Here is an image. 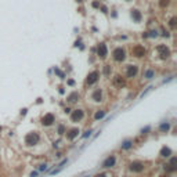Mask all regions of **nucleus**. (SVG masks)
Returning <instances> with one entry per match:
<instances>
[{"label":"nucleus","instance_id":"nucleus-8","mask_svg":"<svg viewBox=\"0 0 177 177\" xmlns=\"http://www.w3.org/2000/svg\"><path fill=\"white\" fill-rule=\"evenodd\" d=\"M83 116H84V114H83L82 109H75L72 112V115H71V120L72 122H80L82 119H83Z\"/></svg>","mask_w":177,"mask_h":177},{"label":"nucleus","instance_id":"nucleus-26","mask_svg":"<svg viewBox=\"0 0 177 177\" xmlns=\"http://www.w3.org/2000/svg\"><path fill=\"white\" fill-rule=\"evenodd\" d=\"M169 24H170V26H172V28H174V26H176V18H172Z\"/></svg>","mask_w":177,"mask_h":177},{"label":"nucleus","instance_id":"nucleus-21","mask_svg":"<svg viewBox=\"0 0 177 177\" xmlns=\"http://www.w3.org/2000/svg\"><path fill=\"white\" fill-rule=\"evenodd\" d=\"M131 145H133V142L130 140H126L123 144H122V148H123V149H129V148H131Z\"/></svg>","mask_w":177,"mask_h":177},{"label":"nucleus","instance_id":"nucleus-6","mask_svg":"<svg viewBox=\"0 0 177 177\" xmlns=\"http://www.w3.org/2000/svg\"><path fill=\"white\" fill-rule=\"evenodd\" d=\"M97 54L100 58H107V54H108V50H107V44L105 43H100L97 47Z\"/></svg>","mask_w":177,"mask_h":177},{"label":"nucleus","instance_id":"nucleus-9","mask_svg":"<svg viewBox=\"0 0 177 177\" xmlns=\"http://www.w3.org/2000/svg\"><path fill=\"white\" fill-rule=\"evenodd\" d=\"M115 163H116V158H115L114 155H112V156H108V158L103 162V168H104V169L112 168V166H115Z\"/></svg>","mask_w":177,"mask_h":177},{"label":"nucleus","instance_id":"nucleus-17","mask_svg":"<svg viewBox=\"0 0 177 177\" xmlns=\"http://www.w3.org/2000/svg\"><path fill=\"white\" fill-rule=\"evenodd\" d=\"M172 155V149L168 148V147H163L161 149V156H163V158H169V156Z\"/></svg>","mask_w":177,"mask_h":177},{"label":"nucleus","instance_id":"nucleus-18","mask_svg":"<svg viewBox=\"0 0 177 177\" xmlns=\"http://www.w3.org/2000/svg\"><path fill=\"white\" fill-rule=\"evenodd\" d=\"M154 75H155L154 71H152V69H148L147 72L144 73V78H145V79H152V78H154Z\"/></svg>","mask_w":177,"mask_h":177},{"label":"nucleus","instance_id":"nucleus-11","mask_svg":"<svg viewBox=\"0 0 177 177\" xmlns=\"http://www.w3.org/2000/svg\"><path fill=\"white\" fill-rule=\"evenodd\" d=\"M138 72L137 65H127V71H126V76L127 78H134Z\"/></svg>","mask_w":177,"mask_h":177},{"label":"nucleus","instance_id":"nucleus-28","mask_svg":"<svg viewBox=\"0 0 177 177\" xmlns=\"http://www.w3.org/2000/svg\"><path fill=\"white\" fill-rule=\"evenodd\" d=\"M91 134V130H87L86 133H84V134H83V138H86V137H88V136H90Z\"/></svg>","mask_w":177,"mask_h":177},{"label":"nucleus","instance_id":"nucleus-12","mask_svg":"<svg viewBox=\"0 0 177 177\" xmlns=\"http://www.w3.org/2000/svg\"><path fill=\"white\" fill-rule=\"evenodd\" d=\"M79 98H80L79 93H78V91H73V93H71L69 96H68V103L73 104V103H76V101H79Z\"/></svg>","mask_w":177,"mask_h":177},{"label":"nucleus","instance_id":"nucleus-35","mask_svg":"<svg viewBox=\"0 0 177 177\" xmlns=\"http://www.w3.org/2000/svg\"><path fill=\"white\" fill-rule=\"evenodd\" d=\"M162 177H168V176H162Z\"/></svg>","mask_w":177,"mask_h":177},{"label":"nucleus","instance_id":"nucleus-20","mask_svg":"<svg viewBox=\"0 0 177 177\" xmlns=\"http://www.w3.org/2000/svg\"><path fill=\"white\" fill-rule=\"evenodd\" d=\"M105 116V111H98L96 115H94V119H96V120H98V119H103Z\"/></svg>","mask_w":177,"mask_h":177},{"label":"nucleus","instance_id":"nucleus-19","mask_svg":"<svg viewBox=\"0 0 177 177\" xmlns=\"http://www.w3.org/2000/svg\"><path fill=\"white\" fill-rule=\"evenodd\" d=\"M170 129V125L169 123H162L161 126H159V130H161L162 133H165V131H168Z\"/></svg>","mask_w":177,"mask_h":177},{"label":"nucleus","instance_id":"nucleus-15","mask_svg":"<svg viewBox=\"0 0 177 177\" xmlns=\"http://www.w3.org/2000/svg\"><path fill=\"white\" fill-rule=\"evenodd\" d=\"M114 83H115V86H118V87L125 86V80H123V78H122L120 75H116V76L114 78Z\"/></svg>","mask_w":177,"mask_h":177},{"label":"nucleus","instance_id":"nucleus-23","mask_svg":"<svg viewBox=\"0 0 177 177\" xmlns=\"http://www.w3.org/2000/svg\"><path fill=\"white\" fill-rule=\"evenodd\" d=\"M159 4H161V7H166V6L169 4V0H161Z\"/></svg>","mask_w":177,"mask_h":177},{"label":"nucleus","instance_id":"nucleus-36","mask_svg":"<svg viewBox=\"0 0 177 177\" xmlns=\"http://www.w3.org/2000/svg\"><path fill=\"white\" fill-rule=\"evenodd\" d=\"M0 131H2V127H0Z\"/></svg>","mask_w":177,"mask_h":177},{"label":"nucleus","instance_id":"nucleus-10","mask_svg":"<svg viewBox=\"0 0 177 177\" xmlns=\"http://www.w3.org/2000/svg\"><path fill=\"white\" fill-rule=\"evenodd\" d=\"M144 163H141V162H131L130 163V170L131 172H137V173H140L144 170Z\"/></svg>","mask_w":177,"mask_h":177},{"label":"nucleus","instance_id":"nucleus-3","mask_svg":"<svg viewBox=\"0 0 177 177\" xmlns=\"http://www.w3.org/2000/svg\"><path fill=\"white\" fill-rule=\"evenodd\" d=\"M156 50H158L159 57H161L162 60H166V58H169V57H170V50L166 46H163V44L158 46V47H156Z\"/></svg>","mask_w":177,"mask_h":177},{"label":"nucleus","instance_id":"nucleus-2","mask_svg":"<svg viewBox=\"0 0 177 177\" xmlns=\"http://www.w3.org/2000/svg\"><path fill=\"white\" fill-rule=\"evenodd\" d=\"M112 57H114L115 61L122 62V61H125V58H126V51L122 47H116V49L114 50V53H112Z\"/></svg>","mask_w":177,"mask_h":177},{"label":"nucleus","instance_id":"nucleus-24","mask_svg":"<svg viewBox=\"0 0 177 177\" xmlns=\"http://www.w3.org/2000/svg\"><path fill=\"white\" fill-rule=\"evenodd\" d=\"M64 130H65L64 125H60V126H58V134H64Z\"/></svg>","mask_w":177,"mask_h":177},{"label":"nucleus","instance_id":"nucleus-31","mask_svg":"<svg viewBox=\"0 0 177 177\" xmlns=\"http://www.w3.org/2000/svg\"><path fill=\"white\" fill-rule=\"evenodd\" d=\"M68 84H69V86H73L75 82H73V80H68Z\"/></svg>","mask_w":177,"mask_h":177},{"label":"nucleus","instance_id":"nucleus-16","mask_svg":"<svg viewBox=\"0 0 177 177\" xmlns=\"http://www.w3.org/2000/svg\"><path fill=\"white\" fill-rule=\"evenodd\" d=\"M131 17H133V19H134L136 22H140L141 21V14H140L138 10H131Z\"/></svg>","mask_w":177,"mask_h":177},{"label":"nucleus","instance_id":"nucleus-25","mask_svg":"<svg viewBox=\"0 0 177 177\" xmlns=\"http://www.w3.org/2000/svg\"><path fill=\"white\" fill-rule=\"evenodd\" d=\"M56 73H57V75H58V76L61 78V79H64V76H65V75H64L62 72H61V71H60V69H57V68H56Z\"/></svg>","mask_w":177,"mask_h":177},{"label":"nucleus","instance_id":"nucleus-37","mask_svg":"<svg viewBox=\"0 0 177 177\" xmlns=\"http://www.w3.org/2000/svg\"><path fill=\"white\" fill-rule=\"evenodd\" d=\"M127 2H130V0H127Z\"/></svg>","mask_w":177,"mask_h":177},{"label":"nucleus","instance_id":"nucleus-29","mask_svg":"<svg viewBox=\"0 0 177 177\" xmlns=\"http://www.w3.org/2000/svg\"><path fill=\"white\" fill-rule=\"evenodd\" d=\"M94 177H107V174H105V173H98V174H96Z\"/></svg>","mask_w":177,"mask_h":177},{"label":"nucleus","instance_id":"nucleus-4","mask_svg":"<svg viewBox=\"0 0 177 177\" xmlns=\"http://www.w3.org/2000/svg\"><path fill=\"white\" fill-rule=\"evenodd\" d=\"M131 53H133V56L134 57H137V58H141V57H144L145 56V49H144V46H140V44H137V46H134V49L131 50Z\"/></svg>","mask_w":177,"mask_h":177},{"label":"nucleus","instance_id":"nucleus-38","mask_svg":"<svg viewBox=\"0 0 177 177\" xmlns=\"http://www.w3.org/2000/svg\"><path fill=\"white\" fill-rule=\"evenodd\" d=\"M86 177H88V176H86Z\"/></svg>","mask_w":177,"mask_h":177},{"label":"nucleus","instance_id":"nucleus-1","mask_svg":"<svg viewBox=\"0 0 177 177\" xmlns=\"http://www.w3.org/2000/svg\"><path fill=\"white\" fill-rule=\"evenodd\" d=\"M40 140V136L37 133H28L25 136V144L26 145H35Z\"/></svg>","mask_w":177,"mask_h":177},{"label":"nucleus","instance_id":"nucleus-27","mask_svg":"<svg viewBox=\"0 0 177 177\" xmlns=\"http://www.w3.org/2000/svg\"><path fill=\"white\" fill-rule=\"evenodd\" d=\"M148 36H151V37H156L158 36V32H156V30H152V32H149V35Z\"/></svg>","mask_w":177,"mask_h":177},{"label":"nucleus","instance_id":"nucleus-22","mask_svg":"<svg viewBox=\"0 0 177 177\" xmlns=\"http://www.w3.org/2000/svg\"><path fill=\"white\" fill-rule=\"evenodd\" d=\"M109 72H111V67H109V65H105V68H104V73L108 76V75H109Z\"/></svg>","mask_w":177,"mask_h":177},{"label":"nucleus","instance_id":"nucleus-30","mask_svg":"<svg viewBox=\"0 0 177 177\" xmlns=\"http://www.w3.org/2000/svg\"><path fill=\"white\" fill-rule=\"evenodd\" d=\"M46 168H47L46 163H44V165H40V170H46Z\"/></svg>","mask_w":177,"mask_h":177},{"label":"nucleus","instance_id":"nucleus-5","mask_svg":"<svg viewBox=\"0 0 177 177\" xmlns=\"http://www.w3.org/2000/svg\"><path fill=\"white\" fill-rule=\"evenodd\" d=\"M98 78H100V73L97 72V71H93V72H90L87 75V79H86V83L88 86H91V84H94L98 80Z\"/></svg>","mask_w":177,"mask_h":177},{"label":"nucleus","instance_id":"nucleus-32","mask_svg":"<svg viewBox=\"0 0 177 177\" xmlns=\"http://www.w3.org/2000/svg\"><path fill=\"white\" fill-rule=\"evenodd\" d=\"M98 6H100V4H98V2H94L93 3V7H98Z\"/></svg>","mask_w":177,"mask_h":177},{"label":"nucleus","instance_id":"nucleus-7","mask_svg":"<svg viewBox=\"0 0 177 177\" xmlns=\"http://www.w3.org/2000/svg\"><path fill=\"white\" fill-rule=\"evenodd\" d=\"M54 120H56V118H54L53 114H46L42 118V125L43 126H51L54 123Z\"/></svg>","mask_w":177,"mask_h":177},{"label":"nucleus","instance_id":"nucleus-13","mask_svg":"<svg viewBox=\"0 0 177 177\" xmlns=\"http://www.w3.org/2000/svg\"><path fill=\"white\" fill-rule=\"evenodd\" d=\"M78 136H79V129H71L67 133V138L68 140H73L75 137H78Z\"/></svg>","mask_w":177,"mask_h":177},{"label":"nucleus","instance_id":"nucleus-14","mask_svg":"<svg viewBox=\"0 0 177 177\" xmlns=\"http://www.w3.org/2000/svg\"><path fill=\"white\" fill-rule=\"evenodd\" d=\"M91 98H93V100L96 101V103H100V101L103 100V91H101V88H97V90L93 93Z\"/></svg>","mask_w":177,"mask_h":177},{"label":"nucleus","instance_id":"nucleus-34","mask_svg":"<svg viewBox=\"0 0 177 177\" xmlns=\"http://www.w3.org/2000/svg\"><path fill=\"white\" fill-rule=\"evenodd\" d=\"M76 2H83V0H76Z\"/></svg>","mask_w":177,"mask_h":177},{"label":"nucleus","instance_id":"nucleus-33","mask_svg":"<svg viewBox=\"0 0 177 177\" xmlns=\"http://www.w3.org/2000/svg\"><path fill=\"white\" fill-rule=\"evenodd\" d=\"M36 174H37V173H36V172H33L32 174H30V177H36Z\"/></svg>","mask_w":177,"mask_h":177}]
</instances>
